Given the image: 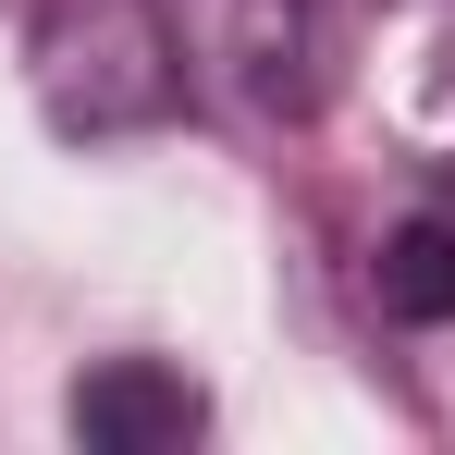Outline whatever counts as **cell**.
<instances>
[{
	"mask_svg": "<svg viewBox=\"0 0 455 455\" xmlns=\"http://www.w3.org/2000/svg\"><path fill=\"white\" fill-rule=\"evenodd\" d=\"M25 86L50 136H148L185 111V25L160 0H25Z\"/></svg>",
	"mask_w": 455,
	"mask_h": 455,
	"instance_id": "1",
	"label": "cell"
},
{
	"mask_svg": "<svg viewBox=\"0 0 455 455\" xmlns=\"http://www.w3.org/2000/svg\"><path fill=\"white\" fill-rule=\"evenodd\" d=\"M320 0H197V50L222 62L246 111H320Z\"/></svg>",
	"mask_w": 455,
	"mask_h": 455,
	"instance_id": "2",
	"label": "cell"
},
{
	"mask_svg": "<svg viewBox=\"0 0 455 455\" xmlns=\"http://www.w3.org/2000/svg\"><path fill=\"white\" fill-rule=\"evenodd\" d=\"M62 419H75V443H99V455H172V443L210 431V394L172 370V357H99V370H75Z\"/></svg>",
	"mask_w": 455,
	"mask_h": 455,
	"instance_id": "3",
	"label": "cell"
},
{
	"mask_svg": "<svg viewBox=\"0 0 455 455\" xmlns=\"http://www.w3.org/2000/svg\"><path fill=\"white\" fill-rule=\"evenodd\" d=\"M370 296H381V320H406V332H443V320H455V222H443V210H419V222L381 234Z\"/></svg>",
	"mask_w": 455,
	"mask_h": 455,
	"instance_id": "4",
	"label": "cell"
}]
</instances>
